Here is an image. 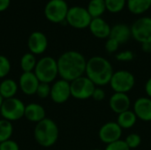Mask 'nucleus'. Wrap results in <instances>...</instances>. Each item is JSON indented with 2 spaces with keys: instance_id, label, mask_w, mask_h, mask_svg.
<instances>
[{
  "instance_id": "nucleus-3",
  "label": "nucleus",
  "mask_w": 151,
  "mask_h": 150,
  "mask_svg": "<svg viewBox=\"0 0 151 150\" xmlns=\"http://www.w3.org/2000/svg\"><path fill=\"white\" fill-rule=\"evenodd\" d=\"M59 130L58 125L50 118H44L35 125L34 137L35 141L43 148L53 146L58 139Z\"/></svg>"
},
{
  "instance_id": "nucleus-5",
  "label": "nucleus",
  "mask_w": 151,
  "mask_h": 150,
  "mask_svg": "<svg viewBox=\"0 0 151 150\" xmlns=\"http://www.w3.org/2000/svg\"><path fill=\"white\" fill-rule=\"evenodd\" d=\"M109 85L114 93L127 94L135 85V77L127 70H119L114 72Z\"/></svg>"
},
{
  "instance_id": "nucleus-18",
  "label": "nucleus",
  "mask_w": 151,
  "mask_h": 150,
  "mask_svg": "<svg viewBox=\"0 0 151 150\" xmlns=\"http://www.w3.org/2000/svg\"><path fill=\"white\" fill-rule=\"evenodd\" d=\"M24 117L28 121L37 124L46 118V111L41 104L31 103L26 105Z\"/></svg>"
},
{
  "instance_id": "nucleus-29",
  "label": "nucleus",
  "mask_w": 151,
  "mask_h": 150,
  "mask_svg": "<svg viewBox=\"0 0 151 150\" xmlns=\"http://www.w3.org/2000/svg\"><path fill=\"white\" fill-rule=\"evenodd\" d=\"M50 88H51V86L50 84L40 82V84H39L38 88H37L35 95L41 99L48 98L50 95Z\"/></svg>"
},
{
  "instance_id": "nucleus-34",
  "label": "nucleus",
  "mask_w": 151,
  "mask_h": 150,
  "mask_svg": "<svg viewBox=\"0 0 151 150\" xmlns=\"http://www.w3.org/2000/svg\"><path fill=\"white\" fill-rule=\"evenodd\" d=\"M105 91L101 87H96L91 98L96 102H102L105 99Z\"/></svg>"
},
{
  "instance_id": "nucleus-39",
  "label": "nucleus",
  "mask_w": 151,
  "mask_h": 150,
  "mask_svg": "<svg viewBox=\"0 0 151 150\" xmlns=\"http://www.w3.org/2000/svg\"><path fill=\"white\" fill-rule=\"evenodd\" d=\"M91 150H102V149H91Z\"/></svg>"
},
{
  "instance_id": "nucleus-14",
  "label": "nucleus",
  "mask_w": 151,
  "mask_h": 150,
  "mask_svg": "<svg viewBox=\"0 0 151 150\" xmlns=\"http://www.w3.org/2000/svg\"><path fill=\"white\" fill-rule=\"evenodd\" d=\"M19 88L26 95H34L36 94L37 88L40 84L39 80L34 72H22L19 78Z\"/></svg>"
},
{
  "instance_id": "nucleus-7",
  "label": "nucleus",
  "mask_w": 151,
  "mask_h": 150,
  "mask_svg": "<svg viewBox=\"0 0 151 150\" xmlns=\"http://www.w3.org/2000/svg\"><path fill=\"white\" fill-rule=\"evenodd\" d=\"M69 7L65 0H50L44 8L46 19L52 23H63L66 20Z\"/></svg>"
},
{
  "instance_id": "nucleus-36",
  "label": "nucleus",
  "mask_w": 151,
  "mask_h": 150,
  "mask_svg": "<svg viewBox=\"0 0 151 150\" xmlns=\"http://www.w3.org/2000/svg\"><path fill=\"white\" fill-rule=\"evenodd\" d=\"M11 0H0V12L5 11L10 5Z\"/></svg>"
},
{
  "instance_id": "nucleus-37",
  "label": "nucleus",
  "mask_w": 151,
  "mask_h": 150,
  "mask_svg": "<svg viewBox=\"0 0 151 150\" xmlns=\"http://www.w3.org/2000/svg\"><path fill=\"white\" fill-rule=\"evenodd\" d=\"M142 50L144 52H151V43H142Z\"/></svg>"
},
{
  "instance_id": "nucleus-22",
  "label": "nucleus",
  "mask_w": 151,
  "mask_h": 150,
  "mask_svg": "<svg viewBox=\"0 0 151 150\" xmlns=\"http://www.w3.org/2000/svg\"><path fill=\"white\" fill-rule=\"evenodd\" d=\"M127 6L133 14L141 15L150 8L151 0H127Z\"/></svg>"
},
{
  "instance_id": "nucleus-20",
  "label": "nucleus",
  "mask_w": 151,
  "mask_h": 150,
  "mask_svg": "<svg viewBox=\"0 0 151 150\" xmlns=\"http://www.w3.org/2000/svg\"><path fill=\"white\" fill-rule=\"evenodd\" d=\"M19 90V84L12 79H4L0 82V95L4 100L15 97Z\"/></svg>"
},
{
  "instance_id": "nucleus-26",
  "label": "nucleus",
  "mask_w": 151,
  "mask_h": 150,
  "mask_svg": "<svg viewBox=\"0 0 151 150\" xmlns=\"http://www.w3.org/2000/svg\"><path fill=\"white\" fill-rule=\"evenodd\" d=\"M106 10L111 13H118L123 11L127 5V0H104Z\"/></svg>"
},
{
  "instance_id": "nucleus-25",
  "label": "nucleus",
  "mask_w": 151,
  "mask_h": 150,
  "mask_svg": "<svg viewBox=\"0 0 151 150\" xmlns=\"http://www.w3.org/2000/svg\"><path fill=\"white\" fill-rule=\"evenodd\" d=\"M13 133L12 123L6 119H0V143L11 139Z\"/></svg>"
},
{
  "instance_id": "nucleus-15",
  "label": "nucleus",
  "mask_w": 151,
  "mask_h": 150,
  "mask_svg": "<svg viewBox=\"0 0 151 150\" xmlns=\"http://www.w3.org/2000/svg\"><path fill=\"white\" fill-rule=\"evenodd\" d=\"M109 106L114 113L119 115L124 111L130 110L131 99L127 94L114 93L110 97Z\"/></svg>"
},
{
  "instance_id": "nucleus-38",
  "label": "nucleus",
  "mask_w": 151,
  "mask_h": 150,
  "mask_svg": "<svg viewBox=\"0 0 151 150\" xmlns=\"http://www.w3.org/2000/svg\"><path fill=\"white\" fill-rule=\"evenodd\" d=\"M3 101H4V99H3V97L0 95V108H1V106H2V103H3Z\"/></svg>"
},
{
  "instance_id": "nucleus-4",
  "label": "nucleus",
  "mask_w": 151,
  "mask_h": 150,
  "mask_svg": "<svg viewBox=\"0 0 151 150\" xmlns=\"http://www.w3.org/2000/svg\"><path fill=\"white\" fill-rule=\"evenodd\" d=\"M34 72L40 82L50 84L58 76V62L52 57H43L37 61Z\"/></svg>"
},
{
  "instance_id": "nucleus-9",
  "label": "nucleus",
  "mask_w": 151,
  "mask_h": 150,
  "mask_svg": "<svg viewBox=\"0 0 151 150\" xmlns=\"http://www.w3.org/2000/svg\"><path fill=\"white\" fill-rule=\"evenodd\" d=\"M71 95L77 100H87L92 97L96 85L87 77L81 76L70 82Z\"/></svg>"
},
{
  "instance_id": "nucleus-6",
  "label": "nucleus",
  "mask_w": 151,
  "mask_h": 150,
  "mask_svg": "<svg viewBox=\"0 0 151 150\" xmlns=\"http://www.w3.org/2000/svg\"><path fill=\"white\" fill-rule=\"evenodd\" d=\"M26 105L19 98L12 97L3 101L0 114L4 119L10 122L17 121L24 117Z\"/></svg>"
},
{
  "instance_id": "nucleus-17",
  "label": "nucleus",
  "mask_w": 151,
  "mask_h": 150,
  "mask_svg": "<svg viewBox=\"0 0 151 150\" xmlns=\"http://www.w3.org/2000/svg\"><path fill=\"white\" fill-rule=\"evenodd\" d=\"M91 34L99 39H108L111 34V27L102 17L92 19L88 27Z\"/></svg>"
},
{
  "instance_id": "nucleus-16",
  "label": "nucleus",
  "mask_w": 151,
  "mask_h": 150,
  "mask_svg": "<svg viewBox=\"0 0 151 150\" xmlns=\"http://www.w3.org/2000/svg\"><path fill=\"white\" fill-rule=\"evenodd\" d=\"M134 112L138 119L144 122L151 121V98L139 97L134 103Z\"/></svg>"
},
{
  "instance_id": "nucleus-23",
  "label": "nucleus",
  "mask_w": 151,
  "mask_h": 150,
  "mask_svg": "<svg viewBox=\"0 0 151 150\" xmlns=\"http://www.w3.org/2000/svg\"><path fill=\"white\" fill-rule=\"evenodd\" d=\"M87 10L92 19L100 18L106 11L105 2L104 0H90Z\"/></svg>"
},
{
  "instance_id": "nucleus-31",
  "label": "nucleus",
  "mask_w": 151,
  "mask_h": 150,
  "mask_svg": "<svg viewBox=\"0 0 151 150\" xmlns=\"http://www.w3.org/2000/svg\"><path fill=\"white\" fill-rule=\"evenodd\" d=\"M104 150H131L129 147L127 145L126 141L123 140H119L115 142L110 143L106 145V148Z\"/></svg>"
},
{
  "instance_id": "nucleus-30",
  "label": "nucleus",
  "mask_w": 151,
  "mask_h": 150,
  "mask_svg": "<svg viewBox=\"0 0 151 150\" xmlns=\"http://www.w3.org/2000/svg\"><path fill=\"white\" fill-rule=\"evenodd\" d=\"M115 57L119 62H130L134 58V54L132 50H124L117 53Z\"/></svg>"
},
{
  "instance_id": "nucleus-11",
  "label": "nucleus",
  "mask_w": 151,
  "mask_h": 150,
  "mask_svg": "<svg viewBox=\"0 0 151 150\" xmlns=\"http://www.w3.org/2000/svg\"><path fill=\"white\" fill-rule=\"evenodd\" d=\"M70 82L63 79L57 80L53 82L50 88V99L58 104L65 103L71 97Z\"/></svg>"
},
{
  "instance_id": "nucleus-35",
  "label": "nucleus",
  "mask_w": 151,
  "mask_h": 150,
  "mask_svg": "<svg viewBox=\"0 0 151 150\" xmlns=\"http://www.w3.org/2000/svg\"><path fill=\"white\" fill-rule=\"evenodd\" d=\"M144 88H145V92L147 94V96L151 98V77L147 80L145 86H144Z\"/></svg>"
},
{
  "instance_id": "nucleus-13",
  "label": "nucleus",
  "mask_w": 151,
  "mask_h": 150,
  "mask_svg": "<svg viewBox=\"0 0 151 150\" xmlns=\"http://www.w3.org/2000/svg\"><path fill=\"white\" fill-rule=\"evenodd\" d=\"M27 47L29 52L35 56L44 53L48 48L47 36L40 31L33 32L27 39Z\"/></svg>"
},
{
  "instance_id": "nucleus-10",
  "label": "nucleus",
  "mask_w": 151,
  "mask_h": 150,
  "mask_svg": "<svg viewBox=\"0 0 151 150\" xmlns=\"http://www.w3.org/2000/svg\"><path fill=\"white\" fill-rule=\"evenodd\" d=\"M132 37L142 43H151V18L142 17L136 19L131 26Z\"/></svg>"
},
{
  "instance_id": "nucleus-8",
  "label": "nucleus",
  "mask_w": 151,
  "mask_h": 150,
  "mask_svg": "<svg viewBox=\"0 0 151 150\" xmlns=\"http://www.w3.org/2000/svg\"><path fill=\"white\" fill-rule=\"evenodd\" d=\"M66 23L76 29H85L89 27L92 17L87 8L81 6H73L69 8L66 16Z\"/></svg>"
},
{
  "instance_id": "nucleus-33",
  "label": "nucleus",
  "mask_w": 151,
  "mask_h": 150,
  "mask_svg": "<svg viewBox=\"0 0 151 150\" xmlns=\"http://www.w3.org/2000/svg\"><path fill=\"white\" fill-rule=\"evenodd\" d=\"M0 150H19V146L15 141L10 139L0 143Z\"/></svg>"
},
{
  "instance_id": "nucleus-2",
  "label": "nucleus",
  "mask_w": 151,
  "mask_h": 150,
  "mask_svg": "<svg viewBox=\"0 0 151 150\" xmlns=\"http://www.w3.org/2000/svg\"><path fill=\"white\" fill-rule=\"evenodd\" d=\"M113 73V67L105 57L95 56L87 60L85 74L96 87L108 85Z\"/></svg>"
},
{
  "instance_id": "nucleus-32",
  "label": "nucleus",
  "mask_w": 151,
  "mask_h": 150,
  "mask_svg": "<svg viewBox=\"0 0 151 150\" xmlns=\"http://www.w3.org/2000/svg\"><path fill=\"white\" fill-rule=\"evenodd\" d=\"M119 45H120V44H119L116 40H114V39L109 37V38L107 39L106 42H105L104 48H105V50H106L108 53H115V52L119 50Z\"/></svg>"
},
{
  "instance_id": "nucleus-27",
  "label": "nucleus",
  "mask_w": 151,
  "mask_h": 150,
  "mask_svg": "<svg viewBox=\"0 0 151 150\" xmlns=\"http://www.w3.org/2000/svg\"><path fill=\"white\" fill-rule=\"evenodd\" d=\"M11 72V62L3 55H0V79H5Z\"/></svg>"
},
{
  "instance_id": "nucleus-28",
  "label": "nucleus",
  "mask_w": 151,
  "mask_h": 150,
  "mask_svg": "<svg viewBox=\"0 0 151 150\" xmlns=\"http://www.w3.org/2000/svg\"><path fill=\"white\" fill-rule=\"evenodd\" d=\"M127 143V145L129 147L130 149H134L138 148L142 143V137L135 133H132L127 136V138L124 140Z\"/></svg>"
},
{
  "instance_id": "nucleus-21",
  "label": "nucleus",
  "mask_w": 151,
  "mask_h": 150,
  "mask_svg": "<svg viewBox=\"0 0 151 150\" xmlns=\"http://www.w3.org/2000/svg\"><path fill=\"white\" fill-rule=\"evenodd\" d=\"M137 117L134 111L128 110L118 115L117 123L121 127L122 130H127L132 128L137 122Z\"/></svg>"
},
{
  "instance_id": "nucleus-12",
  "label": "nucleus",
  "mask_w": 151,
  "mask_h": 150,
  "mask_svg": "<svg viewBox=\"0 0 151 150\" xmlns=\"http://www.w3.org/2000/svg\"><path fill=\"white\" fill-rule=\"evenodd\" d=\"M123 130L115 121H109L104 124L99 131L98 137L102 142L108 145L120 140Z\"/></svg>"
},
{
  "instance_id": "nucleus-24",
  "label": "nucleus",
  "mask_w": 151,
  "mask_h": 150,
  "mask_svg": "<svg viewBox=\"0 0 151 150\" xmlns=\"http://www.w3.org/2000/svg\"><path fill=\"white\" fill-rule=\"evenodd\" d=\"M37 60L35 55L31 52L25 53L20 58V68L23 72H34L36 66Z\"/></svg>"
},
{
  "instance_id": "nucleus-1",
  "label": "nucleus",
  "mask_w": 151,
  "mask_h": 150,
  "mask_svg": "<svg viewBox=\"0 0 151 150\" xmlns=\"http://www.w3.org/2000/svg\"><path fill=\"white\" fill-rule=\"evenodd\" d=\"M57 62L60 79L71 82L85 74L87 59L79 51H65L59 56Z\"/></svg>"
},
{
  "instance_id": "nucleus-19",
  "label": "nucleus",
  "mask_w": 151,
  "mask_h": 150,
  "mask_svg": "<svg viewBox=\"0 0 151 150\" xmlns=\"http://www.w3.org/2000/svg\"><path fill=\"white\" fill-rule=\"evenodd\" d=\"M131 36V27L127 24L119 23L114 25L111 29L110 37L116 40L119 44L127 42Z\"/></svg>"
}]
</instances>
